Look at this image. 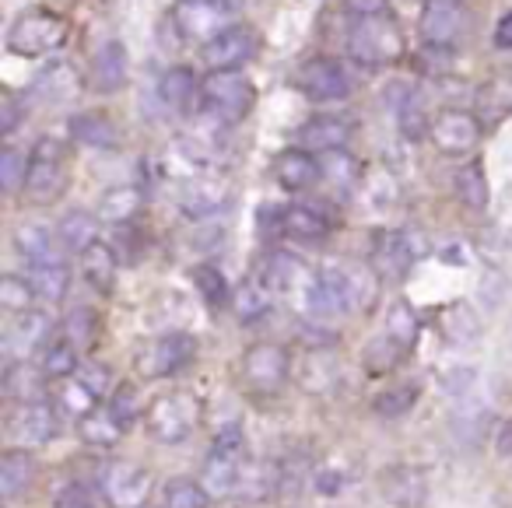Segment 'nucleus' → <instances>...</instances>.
<instances>
[{"label":"nucleus","mask_w":512,"mask_h":508,"mask_svg":"<svg viewBox=\"0 0 512 508\" xmlns=\"http://www.w3.org/2000/svg\"><path fill=\"white\" fill-rule=\"evenodd\" d=\"M67 183H71V158H67V144L57 137H39V144L29 155V179H25V200L29 204H53L64 197Z\"/></svg>","instance_id":"1"},{"label":"nucleus","mask_w":512,"mask_h":508,"mask_svg":"<svg viewBox=\"0 0 512 508\" xmlns=\"http://www.w3.org/2000/svg\"><path fill=\"white\" fill-rule=\"evenodd\" d=\"M348 53L362 67H390L404 57V32L393 15L355 18L348 36Z\"/></svg>","instance_id":"2"},{"label":"nucleus","mask_w":512,"mask_h":508,"mask_svg":"<svg viewBox=\"0 0 512 508\" xmlns=\"http://www.w3.org/2000/svg\"><path fill=\"white\" fill-rule=\"evenodd\" d=\"M197 421H200L197 396L183 393V389L155 396V400L148 403V410H144V428H148V435L162 445L186 442V438L193 435V428H197Z\"/></svg>","instance_id":"3"},{"label":"nucleus","mask_w":512,"mask_h":508,"mask_svg":"<svg viewBox=\"0 0 512 508\" xmlns=\"http://www.w3.org/2000/svg\"><path fill=\"white\" fill-rule=\"evenodd\" d=\"M67 39V18L57 15V11H46V8H32L22 11L15 18L8 32V50L15 57H46V53L60 50Z\"/></svg>","instance_id":"4"},{"label":"nucleus","mask_w":512,"mask_h":508,"mask_svg":"<svg viewBox=\"0 0 512 508\" xmlns=\"http://www.w3.org/2000/svg\"><path fill=\"white\" fill-rule=\"evenodd\" d=\"M239 18L235 0H179L172 8V25L186 43H211L218 32L232 29Z\"/></svg>","instance_id":"5"},{"label":"nucleus","mask_w":512,"mask_h":508,"mask_svg":"<svg viewBox=\"0 0 512 508\" xmlns=\"http://www.w3.org/2000/svg\"><path fill=\"white\" fill-rule=\"evenodd\" d=\"M200 99L218 120L242 123L256 106V88L242 71H211L200 85Z\"/></svg>","instance_id":"6"},{"label":"nucleus","mask_w":512,"mask_h":508,"mask_svg":"<svg viewBox=\"0 0 512 508\" xmlns=\"http://www.w3.org/2000/svg\"><path fill=\"white\" fill-rule=\"evenodd\" d=\"M197 354V340L190 333H158V337L144 340L134 354V365L144 379H165V375H176L179 368H186Z\"/></svg>","instance_id":"7"},{"label":"nucleus","mask_w":512,"mask_h":508,"mask_svg":"<svg viewBox=\"0 0 512 508\" xmlns=\"http://www.w3.org/2000/svg\"><path fill=\"white\" fill-rule=\"evenodd\" d=\"M288 372H292V358L281 344H253L242 354V382L260 396L278 393L288 382Z\"/></svg>","instance_id":"8"},{"label":"nucleus","mask_w":512,"mask_h":508,"mask_svg":"<svg viewBox=\"0 0 512 508\" xmlns=\"http://www.w3.org/2000/svg\"><path fill=\"white\" fill-rule=\"evenodd\" d=\"M242 480V435L239 431H225L214 442L211 456L204 459V473L200 484L211 491V498H225L239 487Z\"/></svg>","instance_id":"9"},{"label":"nucleus","mask_w":512,"mask_h":508,"mask_svg":"<svg viewBox=\"0 0 512 508\" xmlns=\"http://www.w3.org/2000/svg\"><path fill=\"white\" fill-rule=\"evenodd\" d=\"M463 29H467V11L460 0H425L418 18L421 43L428 50H449L460 43Z\"/></svg>","instance_id":"10"},{"label":"nucleus","mask_w":512,"mask_h":508,"mask_svg":"<svg viewBox=\"0 0 512 508\" xmlns=\"http://www.w3.org/2000/svg\"><path fill=\"white\" fill-rule=\"evenodd\" d=\"M295 85L306 99L313 102H341L351 95V78L344 71L341 60L334 57H313L299 67L295 74Z\"/></svg>","instance_id":"11"},{"label":"nucleus","mask_w":512,"mask_h":508,"mask_svg":"<svg viewBox=\"0 0 512 508\" xmlns=\"http://www.w3.org/2000/svg\"><path fill=\"white\" fill-rule=\"evenodd\" d=\"M421 253H425V239H418L407 228H400V232H379L376 246H372V267H376L379 277L400 281Z\"/></svg>","instance_id":"12"},{"label":"nucleus","mask_w":512,"mask_h":508,"mask_svg":"<svg viewBox=\"0 0 512 508\" xmlns=\"http://www.w3.org/2000/svg\"><path fill=\"white\" fill-rule=\"evenodd\" d=\"M102 491H106L113 508H141L151 494V473L141 463L130 459H116L102 473Z\"/></svg>","instance_id":"13"},{"label":"nucleus","mask_w":512,"mask_h":508,"mask_svg":"<svg viewBox=\"0 0 512 508\" xmlns=\"http://www.w3.org/2000/svg\"><path fill=\"white\" fill-rule=\"evenodd\" d=\"M256 46H260L256 29H249V25H232V29L218 32L211 43L200 46V53H204L211 71H242V67L253 60Z\"/></svg>","instance_id":"14"},{"label":"nucleus","mask_w":512,"mask_h":508,"mask_svg":"<svg viewBox=\"0 0 512 508\" xmlns=\"http://www.w3.org/2000/svg\"><path fill=\"white\" fill-rule=\"evenodd\" d=\"M435 141V148L442 151V155H470V151L477 148V141H481V123H477L474 113H467V109H442L439 116L432 120V134H428Z\"/></svg>","instance_id":"15"},{"label":"nucleus","mask_w":512,"mask_h":508,"mask_svg":"<svg viewBox=\"0 0 512 508\" xmlns=\"http://www.w3.org/2000/svg\"><path fill=\"white\" fill-rule=\"evenodd\" d=\"M8 435L15 438V445H46L57 435V410L43 400L18 403L8 417Z\"/></svg>","instance_id":"16"},{"label":"nucleus","mask_w":512,"mask_h":508,"mask_svg":"<svg viewBox=\"0 0 512 508\" xmlns=\"http://www.w3.org/2000/svg\"><path fill=\"white\" fill-rule=\"evenodd\" d=\"M379 491L393 508H421L428 501V477L418 466H390L379 477Z\"/></svg>","instance_id":"17"},{"label":"nucleus","mask_w":512,"mask_h":508,"mask_svg":"<svg viewBox=\"0 0 512 508\" xmlns=\"http://www.w3.org/2000/svg\"><path fill=\"white\" fill-rule=\"evenodd\" d=\"M130 78V57L127 50H123L120 39H109V43H102L99 50H95L92 57V85L95 92L102 95H113L120 92L123 85H127Z\"/></svg>","instance_id":"18"},{"label":"nucleus","mask_w":512,"mask_h":508,"mask_svg":"<svg viewBox=\"0 0 512 508\" xmlns=\"http://www.w3.org/2000/svg\"><path fill=\"white\" fill-rule=\"evenodd\" d=\"M355 137L351 116H316L299 127V144L306 151H341Z\"/></svg>","instance_id":"19"},{"label":"nucleus","mask_w":512,"mask_h":508,"mask_svg":"<svg viewBox=\"0 0 512 508\" xmlns=\"http://www.w3.org/2000/svg\"><path fill=\"white\" fill-rule=\"evenodd\" d=\"M274 179H278L285 190L292 193H302L309 186H316L323 179V165L316 162L313 151L306 148H292V151H281L274 158Z\"/></svg>","instance_id":"20"},{"label":"nucleus","mask_w":512,"mask_h":508,"mask_svg":"<svg viewBox=\"0 0 512 508\" xmlns=\"http://www.w3.org/2000/svg\"><path fill=\"white\" fill-rule=\"evenodd\" d=\"M71 137L74 144H85V148L95 151H116L123 141L120 127L102 109H85V113L71 116Z\"/></svg>","instance_id":"21"},{"label":"nucleus","mask_w":512,"mask_h":508,"mask_svg":"<svg viewBox=\"0 0 512 508\" xmlns=\"http://www.w3.org/2000/svg\"><path fill=\"white\" fill-rule=\"evenodd\" d=\"M46 337H50V319H46L43 312H36V309L18 312L15 323L8 326V337H4V351L15 361H25Z\"/></svg>","instance_id":"22"},{"label":"nucleus","mask_w":512,"mask_h":508,"mask_svg":"<svg viewBox=\"0 0 512 508\" xmlns=\"http://www.w3.org/2000/svg\"><path fill=\"white\" fill-rule=\"evenodd\" d=\"M57 239L60 235H53L50 228L39 225V221H25V225H18V232H15V249L29 267H39V263L60 260Z\"/></svg>","instance_id":"23"},{"label":"nucleus","mask_w":512,"mask_h":508,"mask_svg":"<svg viewBox=\"0 0 512 508\" xmlns=\"http://www.w3.org/2000/svg\"><path fill=\"white\" fill-rule=\"evenodd\" d=\"M281 232L302 242H320L330 232V218L313 204H292L281 211Z\"/></svg>","instance_id":"24"},{"label":"nucleus","mask_w":512,"mask_h":508,"mask_svg":"<svg viewBox=\"0 0 512 508\" xmlns=\"http://www.w3.org/2000/svg\"><path fill=\"white\" fill-rule=\"evenodd\" d=\"M36 477V463L25 449H8L0 456V498L15 501Z\"/></svg>","instance_id":"25"},{"label":"nucleus","mask_w":512,"mask_h":508,"mask_svg":"<svg viewBox=\"0 0 512 508\" xmlns=\"http://www.w3.org/2000/svg\"><path fill=\"white\" fill-rule=\"evenodd\" d=\"M60 246L71 249V253H85L99 242V218L92 211H67L57 221Z\"/></svg>","instance_id":"26"},{"label":"nucleus","mask_w":512,"mask_h":508,"mask_svg":"<svg viewBox=\"0 0 512 508\" xmlns=\"http://www.w3.org/2000/svg\"><path fill=\"white\" fill-rule=\"evenodd\" d=\"M81 274H85V281L92 284L99 295H109V291L116 288V253H113V246H102V242H95L92 249H85V253H81Z\"/></svg>","instance_id":"27"},{"label":"nucleus","mask_w":512,"mask_h":508,"mask_svg":"<svg viewBox=\"0 0 512 508\" xmlns=\"http://www.w3.org/2000/svg\"><path fill=\"white\" fill-rule=\"evenodd\" d=\"M221 204H225V186L214 183V179L197 176L183 186V211L190 214V218H207V214H214Z\"/></svg>","instance_id":"28"},{"label":"nucleus","mask_w":512,"mask_h":508,"mask_svg":"<svg viewBox=\"0 0 512 508\" xmlns=\"http://www.w3.org/2000/svg\"><path fill=\"white\" fill-rule=\"evenodd\" d=\"M144 197L137 186H116V190L102 193V204H99V218L109 221V225H130L141 211Z\"/></svg>","instance_id":"29"},{"label":"nucleus","mask_w":512,"mask_h":508,"mask_svg":"<svg viewBox=\"0 0 512 508\" xmlns=\"http://www.w3.org/2000/svg\"><path fill=\"white\" fill-rule=\"evenodd\" d=\"M313 277L316 274H309V270L302 267L295 256H288V253L271 256V260H267V267H264V281L271 284L274 291H295V288L306 291Z\"/></svg>","instance_id":"30"},{"label":"nucleus","mask_w":512,"mask_h":508,"mask_svg":"<svg viewBox=\"0 0 512 508\" xmlns=\"http://www.w3.org/2000/svg\"><path fill=\"white\" fill-rule=\"evenodd\" d=\"M29 281L43 302H64L67 291H71V270H67L64 260L39 263V267H32Z\"/></svg>","instance_id":"31"},{"label":"nucleus","mask_w":512,"mask_h":508,"mask_svg":"<svg viewBox=\"0 0 512 508\" xmlns=\"http://www.w3.org/2000/svg\"><path fill=\"white\" fill-rule=\"evenodd\" d=\"M197 95V78L190 67H169L158 81V99L169 109H186Z\"/></svg>","instance_id":"32"},{"label":"nucleus","mask_w":512,"mask_h":508,"mask_svg":"<svg viewBox=\"0 0 512 508\" xmlns=\"http://www.w3.org/2000/svg\"><path fill=\"white\" fill-rule=\"evenodd\" d=\"M232 309L235 316L242 319V323H253V319H260L267 309H271V284L260 277V281H246L235 288L232 295Z\"/></svg>","instance_id":"33"},{"label":"nucleus","mask_w":512,"mask_h":508,"mask_svg":"<svg viewBox=\"0 0 512 508\" xmlns=\"http://www.w3.org/2000/svg\"><path fill=\"white\" fill-rule=\"evenodd\" d=\"M64 386H60V393H57V403H60V410L64 414H71V417H85V414H92L95 407H99V400L102 396L95 393L92 386H88L81 375H71V379H60Z\"/></svg>","instance_id":"34"},{"label":"nucleus","mask_w":512,"mask_h":508,"mask_svg":"<svg viewBox=\"0 0 512 508\" xmlns=\"http://www.w3.org/2000/svg\"><path fill=\"white\" fill-rule=\"evenodd\" d=\"M43 365L32 368L29 361H15V365L8 368V375H4V389H8L11 400L25 403V400H39V393H43Z\"/></svg>","instance_id":"35"},{"label":"nucleus","mask_w":512,"mask_h":508,"mask_svg":"<svg viewBox=\"0 0 512 508\" xmlns=\"http://www.w3.org/2000/svg\"><path fill=\"white\" fill-rule=\"evenodd\" d=\"M397 127L407 141H421L425 134H432V120H428L425 99L418 92H407L397 106Z\"/></svg>","instance_id":"36"},{"label":"nucleus","mask_w":512,"mask_h":508,"mask_svg":"<svg viewBox=\"0 0 512 508\" xmlns=\"http://www.w3.org/2000/svg\"><path fill=\"white\" fill-rule=\"evenodd\" d=\"M120 435H123V424L116 421V414L109 407H95L92 414L81 417V438H85L88 445L106 449V445H113Z\"/></svg>","instance_id":"37"},{"label":"nucleus","mask_w":512,"mask_h":508,"mask_svg":"<svg viewBox=\"0 0 512 508\" xmlns=\"http://www.w3.org/2000/svg\"><path fill=\"white\" fill-rule=\"evenodd\" d=\"M442 333L449 344H470L481 333V323L467 302H453L449 309H442Z\"/></svg>","instance_id":"38"},{"label":"nucleus","mask_w":512,"mask_h":508,"mask_svg":"<svg viewBox=\"0 0 512 508\" xmlns=\"http://www.w3.org/2000/svg\"><path fill=\"white\" fill-rule=\"evenodd\" d=\"M456 197L463 200V207L470 211H484L491 200V190H488V179H484L481 165H463L456 172Z\"/></svg>","instance_id":"39"},{"label":"nucleus","mask_w":512,"mask_h":508,"mask_svg":"<svg viewBox=\"0 0 512 508\" xmlns=\"http://www.w3.org/2000/svg\"><path fill=\"white\" fill-rule=\"evenodd\" d=\"M162 501H165V508H207L211 505V491H207L204 484H197V480L179 477L165 484Z\"/></svg>","instance_id":"40"},{"label":"nucleus","mask_w":512,"mask_h":508,"mask_svg":"<svg viewBox=\"0 0 512 508\" xmlns=\"http://www.w3.org/2000/svg\"><path fill=\"white\" fill-rule=\"evenodd\" d=\"M36 298L39 295H36V288H32V281H25V277H18V274L0 277V309L4 312H11V316L29 312Z\"/></svg>","instance_id":"41"},{"label":"nucleus","mask_w":512,"mask_h":508,"mask_svg":"<svg viewBox=\"0 0 512 508\" xmlns=\"http://www.w3.org/2000/svg\"><path fill=\"white\" fill-rule=\"evenodd\" d=\"M81 361H78V344H71V340H57V344L46 347L43 354V372L50 375V379H71V375H78Z\"/></svg>","instance_id":"42"},{"label":"nucleus","mask_w":512,"mask_h":508,"mask_svg":"<svg viewBox=\"0 0 512 508\" xmlns=\"http://www.w3.org/2000/svg\"><path fill=\"white\" fill-rule=\"evenodd\" d=\"M418 316H414V309L407 302H393V309L386 312V333H390L393 340H397L404 351H411L414 340H418Z\"/></svg>","instance_id":"43"},{"label":"nucleus","mask_w":512,"mask_h":508,"mask_svg":"<svg viewBox=\"0 0 512 508\" xmlns=\"http://www.w3.org/2000/svg\"><path fill=\"white\" fill-rule=\"evenodd\" d=\"M414 403H418V386L404 382V386L383 389V393L376 396V403H372V410H376L379 417H404L414 410Z\"/></svg>","instance_id":"44"},{"label":"nucleus","mask_w":512,"mask_h":508,"mask_svg":"<svg viewBox=\"0 0 512 508\" xmlns=\"http://www.w3.org/2000/svg\"><path fill=\"white\" fill-rule=\"evenodd\" d=\"M323 165V179H330V183L337 186L341 193H348L351 186L362 179V172H358V162L348 155V151H327V162H320Z\"/></svg>","instance_id":"45"},{"label":"nucleus","mask_w":512,"mask_h":508,"mask_svg":"<svg viewBox=\"0 0 512 508\" xmlns=\"http://www.w3.org/2000/svg\"><path fill=\"white\" fill-rule=\"evenodd\" d=\"M193 284H197L200 298H204L211 309H221V305L228 302V281L225 274H221L218 267H207V263H200V267H193Z\"/></svg>","instance_id":"46"},{"label":"nucleus","mask_w":512,"mask_h":508,"mask_svg":"<svg viewBox=\"0 0 512 508\" xmlns=\"http://www.w3.org/2000/svg\"><path fill=\"white\" fill-rule=\"evenodd\" d=\"M404 354H407L404 347H400L390 333H383V337H376L369 347H365V368H369L372 375H383V372H390Z\"/></svg>","instance_id":"47"},{"label":"nucleus","mask_w":512,"mask_h":508,"mask_svg":"<svg viewBox=\"0 0 512 508\" xmlns=\"http://www.w3.org/2000/svg\"><path fill=\"white\" fill-rule=\"evenodd\" d=\"M25 179H29V158L15 148L0 151V186L8 193L25 190Z\"/></svg>","instance_id":"48"},{"label":"nucleus","mask_w":512,"mask_h":508,"mask_svg":"<svg viewBox=\"0 0 512 508\" xmlns=\"http://www.w3.org/2000/svg\"><path fill=\"white\" fill-rule=\"evenodd\" d=\"M109 410H113L123 428L134 424L137 417H141V396H137V389L130 386V382H120V386L113 389V396H109Z\"/></svg>","instance_id":"49"},{"label":"nucleus","mask_w":512,"mask_h":508,"mask_svg":"<svg viewBox=\"0 0 512 508\" xmlns=\"http://www.w3.org/2000/svg\"><path fill=\"white\" fill-rule=\"evenodd\" d=\"M64 333H67V340H71V344L88 347L95 340V333H99V319H95L92 309H74L71 316H67V323H64Z\"/></svg>","instance_id":"50"},{"label":"nucleus","mask_w":512,"mask_h":508,"mask_svg":"<svg viewBox=\"0 0 512 508\" xmlns=\"http://www.w3.org/2000/svg\"><path fill=\"white\" fill-rule=\"evenodd\" d=\"M18 123H22V102L11 92H4L0 95V134L11 137L18 130Z\"/></svg>","instance_id":"51"},{"label":"nucleus","mask_w":512,"mask_h":508,"mask_svg":"<svg viewBox=\"0 0 512 508\" xmlns=\"http://www.w3.org/2000/svg\"><path fill=\"white\" fill-rule=\"evenodd\" d=\"M344 8L351 11V18L390 15V0H344Z\"/></svg>","instance_id":"52"},{"label":"nucleus","mask_w":512,"mask_h":508,"mask_svg":"<svg viewBox=\"0 0 512 508\" xmlns=\"http://www.w3.org/2000/svg\"><path fill=\"white\" fill-rule=\"evenodd\" d=\"M78 375L88 382V386L95 389V393L106 396V389H109V375H106V368H102V365H92V361H85V365L78 368Z\"/></svg>","instance_id":"53"},{"label":"nucleus","mask_w":512,"mask_h":508,"mask_svg":"<svg viewBox=\"0 0 512 508\" xmlns=\"http://www.w3.org/2000/svg\"><path fill=\"white\" fill-rule=\"evenodd\" d=\"M495 46L498 50H512V11H505L495 25Z\"/></svg>","instance_id":"54"},{"label":"nucleus","mask_w":512,"mask_h":508,"mask_svg":"<svg viewBox=\"0 0 512 508\" xmlns=\"http://www.w3.org/2000/svg\"><path fill=\"white\" fill-rule=\"evenodd\" d=\"M498 452H502V456H512V421L505 424L502 438H498Z\"/></svg>","instance_id":"55"},{"label":"nucleus","mask_w":512,"mask_h":508,"mask_svg":"<svg viewBox=\"0 0 512 508\" xmlns=\"http://www.w3.org/2000/svg\"><path fill=\"white\" fill-rule=\"evenodd\" d=\"M71 508H92V505H85V501H81V505H71Z\"/></svg>","instance_id":"56"}]
</instances>
